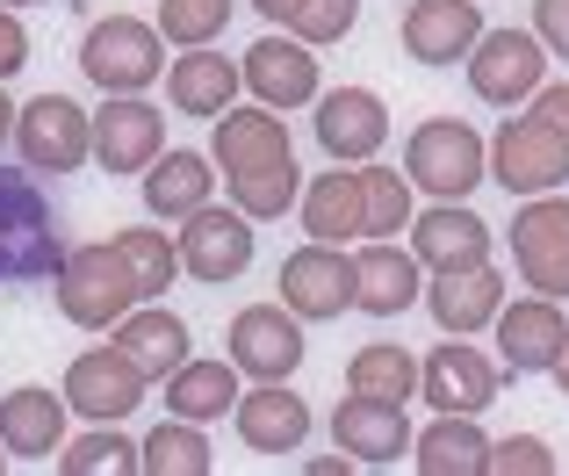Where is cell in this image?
<instances>
[{
  "mask_svg": "<svg viewBox=\"0 0 569 476\" xmlns=\"http://www.w3.org/2000/svg\"><path fill=\"white\" fill-rule=\"evenodd\" d=\"M411 419H403V405H382V397H339L332 411V448L353 455L361 469H389L397 455H411Z\"/></svg>",
  "mask_w": 569,
  "mask_h": 476,
  "instance_id": "19",
  "label": "cell"
},
{
  "mask_svg": "<svg viewBox=\"0 0 569 476\" xmlns=\"http://www.w3.org/2000/svg\"><path fill=\"white\" fill-rule=\"evenodd\" d=\"M80 72L101 95H144L167 72V37H159V22H138V14H101L80 37Z\"/></svg>",
  "mask_w": 569,
  "mask_h": 476,
  "instance_id": "4",
  "label": "cell"
},
{
  "mask_svg": "<svg viewBox=\"0 0 569 476\" xmlns=\"http://www.w3.org/2000/svg\"><path fill=\"white\" fill-rule=\"evenodd\" d=\"M252 8H260L267 22H281V29H289V22H296V8H303V0H252Z\"/></svg>",
  "mask_w": 569,
  "mask_h": 476,
  "instance_id": "44",
  "label": "cell"
},
{
  "mask_svg": "<svg viewBox=\"0 0 569 476\" xmlns=\"http://www.w3.org/2000/svg\"><path fill=\"white\" fill-rule=\"evenodd\" d=\"M310 130H318L332 167H368L389 145V109L376 87H325L318 109H310Z\"/></svg>",
  "mask_w": 569,
  "mask_h": 476,
  "instance_id": "11",
  "label": "cell"
},
{
  "mask_svg": "<svg viewBox=\"0 0 569 476\" xmlns=\"http://www.w3.org/2000/svg\"><path fill=\"white\" fill-rule=\"evenodd\" d=\"M548 376H556V390L569 397V339H562V354H556V361H548Z\"/></svg>",
  "mask_w": 569,
  "mask_h": 476,
  "instance_id": "46",
  "label": "cell"
},
{
  "mask_svg": "<svg viewBox=\"0 0 569 476\" xmlns=\"http://www.w3.org/2000/svg\"><path fill=\"white\" fill-rule=\"evenodd\" d=\"M490 181L505 196H556L569 188V138L541 116H505V130L490 138Z\"/></svg>",
  "mask_w": 569,
  "mask_h": 476,
  "instance_id": "6",
  "label": "cell"
},
{
  "mask_svg": "<svg viewBox=\"0 0 569 476\" xmlns=\"http://www.w3.org/2000/svg\"><path fill=\"white\" fill-rule=\"evenodd\" d=\"M252 252H260V238H252V217L238 210H194L188 225H181V267H188V281H209V289H223V281H238L252 267Z\"/></svg>",
  "mask_w": 569,
  "mask_h": 476,
  "instance_id": "15",
  "label": "cell"
},
{
  "mask_svg": "<svg viewBox=\"0 0 569 476\" xmlns=\"http://www.w3.org/2000/svg\"><path fill=\"white\" fill-rule=\"evenodd\" d=\"M411 463L418 476H490V434L476 426V411H440L411 440Z\"/></svg>",
  "mask_w": 569,
  "mask_h": 476,
  "instance_id": "30",
  "label": "cell"
},
{
  "mask_svg": "<svg viewBox=\"0 0 569 476\" xmlns=\"http://www.w3.org/2000/svg\"><path fill=\"white\" fill-rule=\"evenodd\" d=\"M296 145H289V123H281L274 109H223L217 116V130H209V159L223 167V181L231 173H252V167H274V159H289Z\"/></svg>",
  "mask_w": 569,
  "mask_h": 476,
  "instance_id": "25",
  "label": "cell"
},
{
  "mask_svg": "<svg viewBox=\"0 0 569 476\" xmlns=\"http://www.w3.org/2000/svg\"><path fill=\"white\" fill-rule=\"evenodd\" d=\"M0 448L14 463H51L66 448V390H43V383H22V390L0 397Z\"/></svg>",
  "mask_w": 569,
  "mask_h": 476,
  "instance_id": "24",
  "label": "cell"
},
{
  "mask_svg": "<svg viewBox=\"0 0 569 476\" xmlns=\"http://www.w3.org/2000/svg\"><path fill=\"white\" fill-rule=\"evenodd\" d=\"M498 383H505V368L490 361L483 347L455 339V333L418 361V397H426L432 411H490L498 405Z\"/></svg>",
  "mask_w": 569,
  "mask_h": 476,
  "instance_id": "12",
  "label": "cell"
},
{
  "mask_svg": "<svg viewBox=\"0 0 569 476\" xmlns=\"http://www.w3.org/2000/svg\"><path fill=\"white\" fill-rule=\"evenodd\" d=\"M209 196H217V159L209 152H159L144 167V210L159 225H188L194 210H209Z\"/></svg>",
  "mask_w": 569,
  "mask_h": 476,
  "instance_id": "26",
  "label": "cell"
},
{
  "mask_svg": "<svg viewBox=\"0 0 569 476\" xmlns=\"http://www.w3.org/2000/svg\"><path fill=\"white\" fill-rule=\"evenodd\" d=\"M22 66H29V29L14 22V8H0V80H14Z\"/></svg>",
  "mask_w": 569,
  "mask_h": 476,
  "instance_id": "42",
  "label": "cell"
},
{
  "mask_svg": "<svg viewBox=\"0 0 569 476\" xmlns=\"http://www.w3.org/2000/svg\"><path fill=\"white\" fill-rule=\"evenodd\" d=\"M353 469V455H318V463H310V476H347Z\"/></svg>",
  "mask_w": 569,
  "mask_h": 476,
  "instance_id": "45",
  "label": "cell"
},
{
  "mask_svg": "<svg viewBox=\"0 0 569 476\" xmlns=\"http://www.w3.org/2000/svg\"><path fill=\"white\" fill-rule=\"evenodd\" d=\"M231 361H238V376H252V383H289L296 368H303V354H310V339H303V318H296L289 304H246L231 318Z\"/></svg>",
  "mask_w": 569,
  "mask_h": 476,
  "instance_id": "8",
  "label": "cell"
},
{
  "mask_svg": "<svg viewBox=\"0 0 569 476\" xmlns=\"http://www.w3.org/2000/svg\"><path fill=\"white\" fill-rule=\"evenodd\" d=\"M209 469L217 463H209V440L194 419H173L167 411V426L144 434V476H209Z\"/></svg>",
  "mask_w": 569,
  "mask_h": 476,
  "instance_id": "36",
  "label": "cell"
},
{
  "mask_svg": "<svg viewBox=\"0 0 569 476\" xmlns=\"http://www.w3.org/2000/svg\"><path fill=\"white\" fill-rule=\"evenodd\" d=\"M461 66H469L476 101H490V109H519V101H533L541 80H548V43L533 37V29H483V43H476Z\"/></svg>",
  "mask_w": 569,
  "mask_h": 476,
  "instance_id": "7",
  "label": "cell"
},
{
  "mask_svg": "<svg viewBox=\"0 0 569 476\" xmlns=\"http://www.w3.org/2000/svg\"><path fill=\"white\" fill-rule=\"evenodd\" d=\"M512 267L527 289L541 296H569V196H527L512 217Z\"/></svg>",
  "mask_w": 569,
  "mask_h": 476,
  "instance_id": "9",
  "label": "cell"
},
{
  "mask_svg": "<svg viewBox=\"0 0 569 476\" xmlns=\"http://www.w3.org/2000/svg\"><path fill=\"white\" fill-rule=\"evenodd\" d=\"M231 202L252 217V225H274V217L296 210V196H303V173H296V152L274 159V167H252V173H231Z\"/></svg>",
  "mask_w": 569,
  "mask_h": 476,
  "instance_id": "34",
  "label": "cell"
},
{
  "mask_svg": "<svg viewBox=\"0 0 569 476\" xmlns=\"http://www.w3.org/2000/svg\"><path fill=\"white\" fill-rule=\"evenodd\" d=\"M231 426H238V440H246L252 455H296L310 440V405L289 390V383H252V390H238Z\"/></svg>",
  "mask_w": 569,
  "mask_h": 476,
  "instance_id": "20",
  "label": "cell"
},
{
  "mask_svg": "<svg viewBox=\"0 0 569 476\" xmlns=\"http://www.w3.org/2000/svg\"><path fill=\"white\" fill-rule=\"evenodd\" d=\"M281 304L303 325H325V318H339V310H353V252L325 246V238L296 246L289 260H281Z\"/></svg>",
  "mask_w": 569,
  "mask_h": 476,
  "instance_id": "14",
  "label": "cell"
},
{
  "mask_svg": "<svg viewBox=\"0 0 569 476\" xmlns=\"http://www.w3.org/2000/svg\"><path fill=\"white\" fill-rule=\"evenodd\" d=\"M296 217H303V231H310V238H325V246H353V238H368L361 167H332V173H318V181L296 196Z\"/></svg>",
  "mask_w": 569,
  "mask_h": 476,
  "instance_id": "27",
  "label": "cell"
},
{
  "mask_svg": "<svg viewBox=\"0 0 569 476\" xmlns=\"http://www.w3.org/2000/svg\"><path fill=\"white\" fill-rule=\"evenodd\" d=\"M426 296V260L403 252L397 238H368L353 252V310L368 318H403V310Z\"/></svg>",
  "mask_w": 569,
  "mask_h": 476,
  "instance_id": "18",
  "label": "cell"
},
{
  "mask_svg": "<svg viewBox=\"0 0 569 476\" xmlns=\"http://www.w3.org/2000/svg\"><path fill=\"white\" fill-rule=\"evenodd\" d=\"M231 8L238 0H159V37L173 51H194V43H217L231 29Z\"/></svg>",
  "mask_w": 569,
  "mask_h": 476,
  "instance_id": "38",
  "label": "cell"
},
{
  "mask_svg": "<svg viewBox=\"0 0 569 476\" xmlns=\"http://www.w3.org/2000/svg\"><path fill=\"white\" fill-rule=\"evenodd\" d=\"M58 469L66 476H138L144 469V440L116 434V426H94V434H80V440L58 448Z\"/></svg>",
  "mask_w": 569,
  "mask_h": 476,
  "instance_id": "35",
  "label": "cell"
},
{
  "mask_svg": "<svg viewBox=\"0 0 569 476\" xmlns=\"http://www.w3.org/2000/svg\"><path fill=\"white\" fill-rule=\"evenodd\" d=\"M483 29L490 22L476 0H411L403 8V51L418 66H455V58H469L483 43Z\"/></svg>",
  "mask_w": 569,
  "mask_h": 476,
  "instance_id": "21",
  "label": "cell"
},
{
  "mask_svg": "<svg viewBox=\"0 0 569 476\" xmlns=\"http://www.w3.org/2000/svg\"><path fill=\"white\" fill-rule=\"evenodd\" d=\"M14 138V101H8V87H0V145Z\"/></svg>",
  "mask_w": 569,
  "mask_h": 476,
  "instance_id": "47",
  "label": "cell"
},
{
  "mask_svg": "<svg viewBox=\"0 0 569 476\" xmlns=\"http://www.w3.org/2000/svg\"><path fill=\"white\" fill-rule=\"evenodd\" d=\"M490 333H498V368L505 376H548V361L562 354V339H569V318H562V304L556 296H505V310L490 318Z\"/></svg>",
  "mask_w": 569,
  "mask_h": 476,
  "instance_id": "13",
  "label": "cell"
},
{
  "mask_svg": "<svg viewBox=\"0 0 569 476\" xmlns=\"http://www.w3.org/2000/svg\"><path fill=\"white\" fill-rule=\"evenodd\" d=\"M426 310H432L440 333L476 339V333H490V318L505 310V275L490 260L483 267H455V275H432L426 281Z\"/></svg>",
  "mask_w": 569,
  "mask_h": 476,
  "instance_id": "22",
  "label": "cell"
},
{
  "mask_svg": "<svg viewBox=\"0 0 569 476\" xmlns=\"http://www.w3.org/2000/svg\"><path fill=\"white\" fill-rule=\"evenodd\" d=\"M0 8H37V0H0Z\"/></svg>",
  "mask_w": 569,
  "mask_h": 476,
  "instance_id": "48",
  "label": "cell"
},
{
  "mask_svg": "<svg viewBox=\"0 0 569 476\" xmlns=\"http://www.w3.org/2000/svg\"><path fill=\"white\" fill-rule=\"evenodd\" d=\"M116 252L130 260V275H138L144 304H167V289L188 275V267H181V238H167L159 225H130V231H116Z\"/></svg>",
  "mask_w": 569,
  "mask_h": 476,
  "instance_id": "33",
  "label": "cell"
},
{
  "mask_svg": "<svg viewBox=\"0 0 569 476\" xmlns=\"http://www.w3.org/2000/svg\"><path fill=\"white\" fill-rule=\"evenodd\" d=\"M167 152V116L144 95H109L94 109V167L101 173H144Z\"/></svg>",
  "mask_w": 569,
  "mask_h": 476,
  "instance_id": "17",
  "label": "cell"
},
{
  "mask_svg": "<svg viewBox=\"0 0 569 476\" xmlns=\"http://www.w3.org/2000/svg\"><path fill=\"white\" fill-rule=\"evenodd\" d=\"M347 390L353 397H382V405H411L418 397V361L397 339H368L347 354Z\"/></svg>",
  "mask_w": 569,
  "mask_h": 476,
  "instance_id": "32",
  "label": "cell"
},
{
  "mask_svg": "<svg viewBox=\"0 0 569 476\" xmlns=\"http://www.w3.org/2000/svg\"><path fill=\"white\" fill-rule=\"evenodd\" d=\"M51 289H58V318L80 325V333H116V325L144 304V289H138V275H130V260L116 252V238L72 246L66 267L51 275Z\"/></svg>",
  "mask_w": 569,
  "mask_h": 476,
  "instance_id": "1",
  "label": "cell"
},
{
  "mask_svg": "<svg viewBox=\"0 0 569 476\" xmlns=\"http://www.w3.org/2000/svg\"><path fill=\"white\" fill-rule=\"evenodd\" d=\"M238 390H246V383H238L231 354H223V361H194V354H188V361L167 376V411H173V419L209 426V419H223V411L238 405Z\"/></svg>",
  "mask_w": 569,
  "mask_h": 476,
  "instance_id": "31",
  "label": "cell"
},
{
  "mask_svg": "<svg viewBox=\"0 0 569 476\" xmlns=\"http://www.w3.org/2000/svg\"><path fill=\"white\" fill-rule=\"evenodd\" d=\"M238 87H246V72H238L223 51H209V43H194V51H181L167 66V101L181 116H209V123H217V116L238 101Z\"/></svg>",
  "mask_w": 569,
  "mask_h": 476,
  "instance_id": "28",
  "label": "cell"
},
{
  "mask_svg": "<svg viewBox=\"0 0 569 476\" xmlns=\"http://www.w3.org/2000/svg\"><path fill=\"white\" fill-rule=\"evenodd\" d=\"M14 152H22L29 173H80L94 159V116L72 95H37L14 109Z\"/></svg>",
  "mask_w": 569,
  "mask_h": 476,
  "instance_id": "5",
  "label": "cell"
},
{
  "mask_svg": "<svg viewBox=\"0 0 569 476\" xmlns=\"http://www.w3.org/2000/svg\"><path fill=\"white\" fill-rule=\"evenodd\" d=\"M353 22H361V0H303L289 22V37H303L310 51H325V43L353 37Z\"/></svg>",
  "mask_w": 569,
  "mask_h": 476,
  "instance_id": "39",
  "label": "cell"
},
{
  "mask_svg": "<svg viewBox=\"0 0 569 476\" xmlns=\"http://www.w3.org/2000/svg\"><path fill=\"white\" fill-rule=\"evenodd\" d=\"M116 347H123L152 383H167L173 368H181L188 354H194V333H188L181 310H167V304H138L123 325H116Z\"/></svg>",
  "mask_w": 569,
  "mask_h": 476,
  "instance_id": "29",
  "label": "cell"
},
{
  "mask_svg": "<svg viewBox=\"0 0 569 476\" xmlns=\"http://www.w3.org/2000/svg\"><path fill=\"white\" fill-rule=\"evenodd\" d=\"M411 252L426 260V275H455V267L490 260V225L469 202H432L426 217H411Z\"/></svg>",
  "mask_w": 569,
  "mask_h": 476,
  "instance_id": "23",
  "label": "cell"
},
{
  "mask_svg": "<svg viewBox=\"0 0 569 476\" xmlns=\"http://www.w3.org/2000/svg\"><path fill=\"white\" fill-rule=\"evenodd\" d=\"M533 37L548 43V58H569V0H533Z\"/></svg>",
  "mask_w": 569,
  "mask_h": 476,
  "instance_id": "41",
  "label": "cell"
},
{
  "mask_svg": "<svg viewBox=\"0 0 569 476\" xmlns=\"http://www.w3.org/2000/svg\"><path fill=\"white\" fill-rule=\"evenodd\" d=\"M403 173H411V188H426L432 202H469L490 173V145H483V130L461 123V116H432V123H418L411 138H403Z\"/></svg>",
  "mask_w": 569,
  "mask_h": 476,
  "instance_id": "3",
  "label": "cell"
},
{
  "mask_svg": "<svg viewBox=\"0 0 569 476\" xmlns=\"http://www.w3.org/2000/svg\"><path fill=\"white\" fill-rule=\"evenodd\" d=\"M490 476H556V448L541 434H505L490 440Z\"/></svg>",
  "mask_w": 569,
  "mask_h": 476,
  "instance_id": "40",
  "label": "cell"
},
{
  "mask_svg": "<svg viewBox=\"0 0 569 476\" xmlns=\"http://www.w3.org/2000/svg\"><path fill=\"white\" fill-rule=\"evenodd\" d=\"M361 202H368V238H397V231H411V173H397V167H376L368 159L361 167Z\"/></svg>",
  "mask_w": 569,
  "mask_h": 476,
  "instance_id": "37",
  "label": "cell"
},
{
  "mask_svg": "<svg viewBox=\"0 0 569 476\" xmlns=\"http://www.w3.org/2000/svg\"><path fill=\"white\" fill-rule=\"evenodd\" d=\"M238 72H246V95L260 101V109H310V101L325 95L318 80V51H310L303 37H260L246 58H238Z\"/></svg>",
  "mask_w": 569,
  "mask_h": 476,
  "instance_id": "16",
  "label": "cell"
},
{
  "mask_svg": "<svg viewBox=\"0 0 569 476\" xmlns=\"http://www.w3.org/2000/svg\"><path fill=\"white\" fill-rule=\"evenodd\" d=\"M144 390H152V376H144L116 339H109V347L72 354V368H66V405L80 411V419H94V426L130 419V411L144 405Z\"/></svg>",
  "mask_w": 569,
  "mask_h": 476,
  "instance_id": "10",
  "label": "cell"
},
{
  "mask_svg": "<svg viewBox=\"0 0 569 476\" xmlns=\"http://www.w3.org/2000/svg\"><path fill=\"white\" fill-rule=\"evenodd\" d=\"M533 116H541V123H556L562 138H569V80H541V95H533Z\"/></svg>",
  "mask_w": 569,
  "mask_h": 476,
  "instance_id": "43",
  "label": "cell"
},
{
  "mask_svg": "<svg viewBox=\"0 0 569 476\" xmlns=\"http://www.w3.org/2000/svg\"><path fill=\"white\" fill-rule=\"evenodd\" d=\"M66 238H58V217L43 202L37 173L29 167H0V289L14 281H51L66 267Z\"/></svg>",
  "mask_w": 569,
  "mask_h": 476,
  "instance_id": "2",
  "label": "cell"
},
{
  "mask_svg": "<svg viewBox=\"0 0 569 476\" xmlns=\"http://www.w3.org/2000/svg\"><path fill=\"white\" fill-rule=\"evenodd\" d=\"M8 463H14V455H8V448H0V469H8Z\"/></svg>",
  "mask_w": 569,
  "mask_h": 476,
  "instance_id": "49",
  "label": "cell"
}]
</instances>
